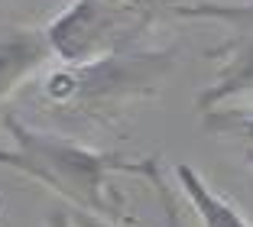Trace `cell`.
<instances>
[{
  "instance_id": "5b68a950",
  "label": "cell",
  "mask_w": 253,
  "mask_h": 227,
  "mask_svg": "<svg viewBox=\"0 0 253 227\" xmlns=\"http://www.w3.org/2000/svg\"><path fill=\"white\" fill-rule=\"evenodd\" d=\"M237 94H253V33L237 39L231 49H224V68L217 72L214 85L198 94V104L211 110Z\"/></svg>"
},
{
  "instance_id": "ba28073f",
  "label": "cell",
  "mask_w": 253,
  "mask_h": 227,
  "mask_svg": "<svg viewBox=\"0 0 253 227\" xmlns=\"http://www.w3.org/2000/svg\"><path fill=\"white\" fill-rule=\"evenodd\" d=\"M205 124L214 133H227V136L240 139L247 159L253 162V107H231V110H214L205 117Z\"/></svg>"
},
{
  "instance_id": "277c9868",
  "label": "cell",
  "mask_w": 253,
  "mask_h": 227,
  "mask_svg": "<svg viewBox=\"0 0 253 227\" xmlns=\"http://www.w3.org/2000/svg\"><path fill=\"white\" fill-rule=\"evenodd\" d=\"M49 52L52 49H49L45 33L23 30V33H13V36L0 39V104H3V97L13 94L26 81V75L33 68H39L49 59Z\"/></svg>"
},
{
  "instance_id": "6da1fadb",
  "label": "cell",
  "mask_w": 253,
  "mask_h": 227,
  "mask_svg": "<svg viewBox=\"0 0 253 227\" xmlns=\"http://www.w3.org/2000/svg\"><path fill=\"white\" fill-rule=\"evenodd\" d=\"M3 127L10 130L16 149H0V166L16 169L30 179H39L68 208L75 205L78 211H88L114 227L130 224L126 201L111 185V176H117V172L146 176V169L153 166L156 156L133 162V159H124L120 153H94L88 146L72 143V139L33 130L16 114H3Z\"/></svg>"
},
{
  "instance_id": "9c48e42d",
  "label": "cell",
  "mask_w": 253,
  "mask_h": 227,
  "mask_svg": "<svg viewBox=\"0 0 253 227\" xmlns=\"http://www.w3.org/2000/svg\"><path fill=\"white\" fill-rule=\"evenodd\" d=\"M45 227H72V218H68L65 208H59V211H52V218H49Z\"/></svg>"
},
{
  "instance_id": "8992f818",
  "label": "cell",
  "mask_w": 253,
  "mask_h": 227,
  "mask_svg": "<svg viewBox=\"0 0 253 227\" xmlns=\"http://www.w3.org/2000/svg\"><path fill=\"white\" fill-rule=\"evenodd\" d=\"M175 179H179V188L185 191V198L192 201L201 227H250L244 214H240L224 195L211 191L208 185H205V179H201L192 166L179 162V166H175Z\"/></svg>"
},
{
  "instance_id": "52a82bcc",
  "label": "cell",
  "mask_w": 253,
  "mask_h": 227,
  "mask_svg": "<svg viewBox=\"0 0 253 227\" xmlns=\"http://www.w3.org/2000/svg\"><path fill=\"white\" fill-rule=\"evenodd\" d=\"M146 179L153 182L159 201H163L166 227H188L185 218H182V211H179V205H175V185H169L166 176L159 172V159H153V166L146 169ZM68 218H72V227H114V224H107V221L94 218V214H88V211H78V208H68Z\"/></svg>"
},
{
  "instance_id": "7a4b0ae2",
  "label": "cell",
  "mask_w": 253,
  "mask_h": 227,
  "mask_svg": "<svg viewBox=\"0 0 253 227\" xmlns=\"http://www.w3.org/2000/svg\"><path fill=\"white\" fill-rule=\"evenodd\" d=\"M175 52H133L117 49L101 59L68 65L45 78L42 94L62 120L107 127L143 97H153L166 75L175 68Z\"/></svg>"
},
{
  "instance_id": "3957f363",
  "label": "cell",
  "mask_w": 253,
  "mask_h": 227,
  "mask_svg": "<svg viewBox=\"0 0 253 227\" xmlns=\"http://www.w3.org/2000/svg\"><path fill=\"white\" fill-rule=\"evenodd\" d=\"M146 10L124 3V0H78L65 16L49 26L45 39L55 55L78 65V62L101 59L107 52L126 49L130 39L143 30Z\"/></svg>"
}]
</instances>
